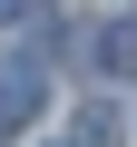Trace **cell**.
<instances>
[{"label":"cell","mask_w":137,"mask_h":147,"mask_svg":"<svg viewBox=\"0 0 137 147\" xmlns=\"http://www.w3.org/2000/svg\"><path fill=\"white\" fill-rule=\"evenodd\" d=\"M98 69H108V79H137V20L98 30Z\"/></svg>","instance_id":"6da1fadb"},{"label":"cell","mask_w":137,"mask_h":147,"mask_svg":"<svg viewBox=\"0 0 137 147\" xmlns=\"http://www.w3.org/2000/svg\"><path fill=\"white\" fill-rule=\"evenodd\" d=\"M68 147H118V108L98 98V108H79V127H68Z\"/></svg>","instance_id":"7a4b0ae2"},{"label":"cell","mask_w":137,"mask_h":147,"mask_svg":"<svg viewBox=\"0 0 137 147\" xmlns=\"http://www.w3.org/2000/svg\"><path fill=\"white\" fill-rule=\"evenodd\" d=\"M0 10H10V0H0Z\"/></svg>","instance_id":"3957f363"}]
</instances>
